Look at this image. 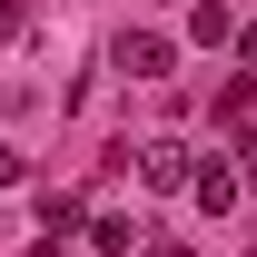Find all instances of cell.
I'll return each instance as SVG.
<instances>
[{
    "instance_id": "obj_1",
    "label": "cell",
    "mask_w": 257,
    "mask_h": 257,
    "mask_svg": "<svg viewBox=\"0 0 257 257\" xmlns=\"http://www.w3.org/2000/svg\"><path fill=\"white\" fill-rule=\"evenodd\" d=\"M139 178H149V188H188L198 168H188V149H178V139H149V149H139Z\"/></svg>"
},
{
    "instance_id": "obj_2",
    "label": "cell",
    "mask_w": 257,
    "mask_h": 257,
    "mask_svg": "<svg viewBox=\"0 0 257 257\" xmlns=\"http://www.w3.org/2000/svg\"><path fill=\"white\" fill-rule=\"evenodd\" d=\"M119 69H128V79H168V40L159 30H128L119 40Z\"/></svg>"
},
{
    "instance_id": "obj_3",
    "label": "cell",
    "mask_w": 257,
    "mask_h": 257,
    "mask_svg": "<svg viewBox=\"0 0 257 257\" xmlns=\"http://www.w3.org/2000/svg\"><path fill=\"white\" fill-rule=\"evenodd\" d=\"M188 198L208 208V218H218V208H237V168H218V159H208V168L188 178Z\"/></svg>"
},
{
    "instance_id": "obj_4",
    "label": "cell",
    "mask_w": 257,
    "mask_h": 257,
    "mask_svg": "<svg viewBox=\"0 0 257 257\" xmlns=\"http://www.w3.org/2000/svg\"><path fill=\"white\" fill-rule=\"evenodd\" d=\"M218 119H227V128L257 119V79H227V89H218Z\"/></svg>"
},
{
    "instance_id": "obj_5",
    "label": "cell",
    "mask_w": 257,
    "mask_h": 257,
    "mask_svg": "<svg viewBox=\"0 0 257 257\" xmlns=\"http://www.w3.org/2000/svg\"><path fill=\"white\" fill-rule=\"evenodd\" d=\"M188 40H208V50L227 40V10H218V0H188Z\"/></svg>"
},
{
    "instance_id": "obj_6",
    "label": "cell",
    "mask_w": 257,
    "mask_h": 257,
    "mask_svg": "<svg viewBox=\"0 0 257 257\" xmlns=\"http://www.w3.org/2000/svg\"><path fill=\"white\" fill-rule=\"evenodd\" d=\"M89 247H99V257H128V247H139V227H128V218H99V227H89Z\"/></svg>"
},
{
    "instance_id": "obj_7",
    "label": "cell",
    "mask_w": 257,
    "mask_h": 257,
    "mask_svg": "<svg viewBox=\"0 0 257 257\" xmlns=\"http://www.w3.org/2000/svg\"><path fill=\"white\" fill-rule=\"evenodd\" d=\"M0 40H20V0H0Z\"/></svg>"
},
{
    "instance_id": "obj_8",
    "label": "cell",
    "mask_w": 257,
    "mask_h": 257,
    "mask_svg": "<svg viewBox=\"0 0 257 257\" xmlns=\"http://www.w3.org/2000/svg\"><path fill=\"white\" fill-rule=\"evenodd\" d=\"M10 178H20V149H10V139H0V188H10Z\"/></svg>"
},
{
    "instance_id": "obj_9",
    "label": "cell",
    "mask_w": 257,
    "mask_h": 257,
    "mask_svg": "<svg viewBox=\"0 0 257 257\" xmlns=\"http://www.w3.org/2000/svg\"><path fill=\"white\" fill-rule=\"evenodd\" d=\"M139 257H188V247H178V237H159V247H139Z\"/></svg>"
},
{
    "instance_id": "obj_10",
    "label": "cell",
    "mask_w": 257,
    "mask_h": 257,
    "mask_svg": "<svg viewBox=\"0 0 257 257\" xmlns=\"http://www.w3.org/2000/svg\"><path fill=\"white\" fill-rule=\"evenodd\" d=\"M237 50H247V69H257V30H247V40H237Z\"/></svg>"
},
{
    "instance_id": "obj_11",
    "label": "cell",
    "mask_w": 257,
    "mask_h": 257,
    "mask_svg": "<svg viewBox=\"0 0 257 257\" xmlns=\"http://www.w3.org/2000/svg\"><path fill=\"white\" fill-rule=\"evenodd\" d=\"M247 159H257V139H247ZM247 188H257V168H247Z\"/></svg>"
}]
</instances>
